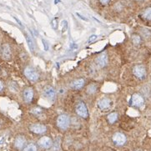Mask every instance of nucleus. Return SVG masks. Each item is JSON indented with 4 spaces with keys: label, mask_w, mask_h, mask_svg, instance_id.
<instances>
[{
    "label": "nucleus",
    "mask_w": 151,
    "mask_h": 151,
    "mask_svg": "<svg viewBox=\"0 0 151 151\" xmlns=\"http://www.w3.org/2000/svg\"><path fill=\"white\" fill-rule=\"evenodd\" d=\"M76 112H77V114L80 115V117L84 118V119H86L88 117V115L87 107H86V105L84 104V102L78 103V104L76 105Z\"/></svg>",
    "instance_id": "nucleus-3"
},
{
    "label": "nucleus",
    "mask_w": 151,
    "mask_h": 151,
    "mask_svg": "<svg viewBox=\"0 0 151 151\" xmlns=\"http://www.w3.org/2000/svg\"><path fill=\"white\" fill-rule=\"evenodd\" d=\"M84 80L83 79H80V80H74L70 84V87L73 89H80L84 87Z\"/></svg>",
    "instance_id": "nucleus-14"
},
{
    "label": "nucleus",
    "mask_w": 151,
    "mask_h": 151,
    "mask_svg": "<svg viewBox=\"0 0 151 151\" xmlns=\"http://www.w3.org/2000/svg\"><path fill=\"white\" fill-rule=\"evenodd\" d=\"M53 24H54V29H57V20L54 19V21H53Z\"/></svg>",
    "instance_id": "nucleus-28"
},
{
    "label": "nucleus",
    "mask_w": 151,
    "mask_h": 151,
    "mask_svg": "<svg viewBox=\"0 0 151 151\" xmlns=\"http://www.w3.org/2000/svg\"><path fill=\"white\" fill-rule=\"evenodd\" d=\"M96 62H97V64L103 68L104 66H106L107 64H108V56L105 53H103L101 54L98 56V58H96Z\"/></svg>",
    "instance_id": "nucleus-10"
},
{
    "label": "nucleus",
    "mask_w": 151,
    "mask_h": 151,
    "mask_svg": "<svg viewBox=\"0 0 151 151\" xmlns=\"http://www.w3.org/2000/svg\"><path fill=\"white\" fill-rule=\"evenodd\" d=\"M97 38H98V36H97V35H95V34H93V35H91V36L89 37V39H88V44H90V43H93L94 41H95Z\"/></svg>",
    "instance_id": "nucleus-23"
},
{
    "label": "nucleus",
    "mask_w": 151,
    "mask_h": 151,
    "mask_svg": "<svg viewBox=\"0 0 151 151\" xmlns=\"http://www.w3.org/2000/svg\"><path fill=\"white\" fill-rule=\"evenodd\" d=\"M113 141L117 145H124L126 142V137L122 133H115L113 136Z\"/></svg>",
    "instance_id": "nucleus-4"
},
{
    "label": "nucleus",
    "mask_w": 151,
    "mask_h": 151,
    "mask_svg": "<svg viewBox=\"0 0 151 151\" xmlns=\"http://www.w3.org/2000/svg\"><path fill=\"white\" fill-rule=\"evenodd\" d=\"M134 74L139 79H143L146 74V70L144 65H136L134 67Z\"/></svg>",
    "instance_id": "nucleus-6"
},
{
    "label": "nucleus",
    "mask_w": 151,
    "mask_h": 151,
    "mask_svg": "<svg viewBox=\"0 0 151 151\" xmlns=\"http://www.w3.org/2000/svg\"><path fill=\"white\" fill-rule=\"evenodd\" d=\"M46 127L43 124H33L30 126V130L33 132L34 134H39V135H41V134H44L46 132Z\"/></svg>",
    "instance_id": "nucleus-9"
},
{
    "label": "nucleus",
    "mask_w": 151,
    "mask_h": 151,
    "mask_svg": "<svg viewBox=\"0 0 151 151\" xmlns=\"http://www.w3.org/2000/svg\"><path fill=\"white\" fill-rule=\"evenodd\" d=\"M33 97V91L31 88H28L24 91V99L26 103H30Z\"/></svg>",
    "instance_id": "nucleus-11"
},
{
    "label": "nucleus",
    "mask_w": 151,
    "mask_h": 151,
    "mask_svg": "<svg viewBox=\"0 0 151 151\" xmlns=\"http://www.w3.org/2000/svg\"><path fill=\"white\" fill-rule=\"evenodd\" d=\"M96 90H97V86H96L95 84H89L87 88V93L88 94H89V95L95 94L96 92Z\"/></svg>",
    "instance_id": "nucleus-18"
},
{
    "label": "nucleus",
    "mask_w": 151,
    "mask_h": 151,
    "mask_svg": "<svg viewBox=\"0 0 151 151\" xmlns=\"http://www.w3.org/2000/svg\"><path fill=\"white\" fill-rule=\"evenodd\" d=\"M42 42H43V44L44 45V49L45 50H48V43H47V41L44 39H42Z\"/></svg>",
    "instance_id": "nucleus-25"
},
{
    "label": "nucleus",
    "mask_w": 151,
    "mask_h": 151,
    "mask_svg": "<svg viewBox=\"0 0 151 151\" xmlns=\"http://www.w3.org/2000/svg\"><path fill=\"white\" fill-rule=\"evenodd\" d=\"M2 54H3V57L5 59H9L11 57V49L8 44H4L2 48Z\"/></svg>",
    "instance_id": "nucleus-15"
},
{
    "label": "nucleus",
    "mask_w": 151,
    "mask_h": 151,
    "mask_svg": "<svg viewBox=\"0 0 151 151\" xmlns=\"http://www.w3.org/2000/svg\"><path fill=\"white\" fill-rule=\"evenodd\" d=\"M100 1V3L103 4V5H106V4H108L109 3V2L110 1V0H99Z\"/></svg>",
    "instance_id": "nucleus-27"
},
{
    "label": "nucleus",
    "mask_w": 151,
    "mask_h": 151,
    "mask_svg": "<svg viewBox=\"0 0 151 151\" xmlns=\"http://www.w3.org/2000/svg\"><path fill=\"white\" fill-rule=\"evenodd\" d=\"M118 119V114L114 112V113H111L108 115V120L110 124H114L116 120Z\"/></svg>",
    "instance_id": "nucleus-16"
},
{
    "label": "nucleus",
    "mask_w": 151,
    "mask_h": 151,
    "mask_svg": "<svg viewBox=\"0 0 151 151\" xmlns=\"http://www.w3.org/2000/svg\"><path fill=\"white\" fill-rule=\"evenodd\" d=\"M76 15H77L78 17H80V18H81V19H83V20H84V21H88V19L86 18H85V17L82 16L81 14H79V13H77V14H76Z\"/></svg>",
    "instance_id": "nucleus-26"
},
{
    "label": "nucleus",
    "mask_w": 151,
    "mask_h": 151,
    "mask_svg": "<svg viewBox=\"0 0 151 151\" xmlns=\"http://www.w3.org/2000/svg\"><path fill=\"white\" fill-rule=\"evenodd\" d=\"M39 144L40 146L44 149H49L53 144V141L50 138L44 136V137H42L39 140Z\"/></svg>",
    "instance_id": "nucleus-7"
},
{
    "label": "nucleus",
    "mask_w": 151,
    "mask_h": 151,
    "mask_svg": "<svg viewBox=\"0 0 151 151\" xmlns=\"http://www.w3.org/2000/svg\"><path fill=\"white\" fill-rule=\"evenodd\" d=\"M25 144H26V139H25V138H24V136H18L16 138V139H15V147L18 148V149H23L24 148V146L25 145Z\"/></svg>",
    "instance_id": "nucleus-13"
},
{
    "label": "nucleus",
    "mask_w": 151,
    "mask_h": 151,
    "mask_svg": "<svg viewBox=\"0 0 151 151\" xmlns=\"http://www.w3.org/2000/svg\"><path fill=\"white\" fill-rule=\"evenodd\" d=\"M70 123V119L69 117L66 114H62L60 116H58V118L57 119V125L58 127L63 130L67 129Z\"/></svg>",
    "instance_id": "nucleus-1"
},
{
    "label": "nucleus",
    "mask_w": 151,
    "mask_h": 151,
    "mask_svg": "<svg viewBox=\"0 0 151 151\" xmlns=\"http://www.w3.org/2000/svg\"><path fill=\"white\" fill-rule=\"evenodd\" d=\"M59 150V139H57V141L54 144V151H58Z\"/></svg>",
    "instance_id": "nucleus-24"
},
{
    "label": "nucleus",
    "mask_w": 151,
    "mask_h": 151,
    "mask_svg": "<svg viewBox=\"0 0 151 151\" xmlns=\"http://www.w3.org/2000/svg\"><path fill=\"white\" fill-rule=\"evenodd\" d=\"M132 39H133L134 44H139L140 43V38L138 35H134L133 38H132Z\"/></svg>",
    "instance_id": "nucleus-22"
},
{
    "label": "nucleus",
    "mask_w": 151,
    "mask_h": 151,
    "mask_svg": "<svg viewBox=\"0 0 151 151\" xmlns=\"http://www.w3.org/2000/svg\"><path fill=\"white\" fill-rule=\"evenodd\" d=\"M23 151H37V147H36L35 144H30L26 148H24V150Z\"/></svg>",
    "instance_id": "nucleus-20"
},
{
    "label": "nucleus",
    "mask_w": 151,
    "mask_h": 151,
    "mask_svg": "<svg viewBox=\"0 0 151 151\" xmlns=\"http://www.w3.org/2000/svg\"><path fill=\"white\" fill-rule=\"evenodd\" d=\"M26 39H27V42H28V45L30 48V50L33 52L34 50V44H33V41L32 38L30 37V35H26Z\"/></svg>",
    "instance_id": "nucleus-17"
},
{
    "label": "nucleus",
    "mask_w": 151,
    "mask_h": 151,
    "mask_svg": "<svg viewBox=\"0 0 151 151\" xmlns=\"http://www.w3.org/2000/svg\"><path fill=\"white\" fill-rule=\"evenodd\" d=\"M31 112L35 115H39L42 114V110L40 108H34V109H33Z\"/></svg>",
    "instance_id": "nucleus-21"
},
{
    "label": "nucleus",
    "mask_w": 151,
    "mask_h": 151,
    "mask_svg": "<svg viewBox=\"0 0 151 151\" xmlns=\"http://www.w3.org/2000/svg\"><path fill=\"white\" fill-rule=\"evenodd\" d=\"M3 88V83L0 81V91H2Z\"/></svg>",
    "instance_id": "nucleus-29"
},
{
    "label": "nucleus",
    "mask_w": 151,
    "mask_h": 151,
    "mask_svg": "<svg viewBox=\"0 0 151 151\" xmlns=\"http://www.w3.org/2000/svg\"><path fill=\"white\" fill-rule=\"evenodd\" d=\"M132 104L134 106L136 107H141L143 106L144 103V100L143 97L139 95V94H135L134 95L132 96Z\"/></svg>",
    "instance_id": "nucleus-8"
},
{
    "label": "nucleus",
    "mask_w": 151,
    "mask_h": 151,
    "mask_svg": "<svg viewBox=\"0 0 151 151\" xmlns=\"http://www.w3.org/2000/svg\"><path fill=\"white\" fill-rule=\"evenodd\" d=\"M110 103H111V101H110V99H108V98H103V99H101L99 101L98 104H99V107L101 110H106V109L110 108Z\"/></svg>",
    "instance_id": "nucleus-12"
},
{
    "label": "nucleus",
    "mask_w": 151,
    "mask_h": 151,
    "mask_svg": "<svg viewBox=\"0 0 151 151\" xmlns=\"http://www.w3.org/2000/svg\"><path fill=\"white\" fill-rule=\"evenodd\" d=\"M24 74L28 80L32 81V82H35L39 80V73L30 67H27L24 69Z\"/></svg>",
    "instance_id": "nucleus-2"
},
{
    "label": "nucleus",
    "mask_w": 151,
    "mask_h": 151,
    "mask_svg": "<svg viewBox=\"0 0 151 151\" xmlns=\"http://www.w3.org/2000/svg\"><path fill=\"white\" fill-rule=\"evenodd\" d=\"M143 17L146 20H151V8H146L144 11Z\"/></svg>",
    "instance_id": "nucleus-19"
},
{
    "label": "nucleus",
    "mask_w": 151,
    "mask_h": 151,
    "mask_svg": "<svg viewBox=\"0 0 151 151\" xmlns=\"http://www.w3.org/2000/svg\"><path fill=\"white\" fill-rule=\"evenodd\" d=\"M44 96L49 100H54L56 96L54 88L51 86H46L44 88Z\"/></svg>",
    "instance_id": "nucleus-5"
}]
</instances>
